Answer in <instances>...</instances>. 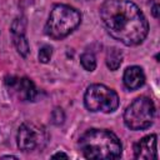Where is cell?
<instances>
[{
    "mask_svg": "<svg viewBox=\"0 0 160 160\" xmlns=\"http://www.w3.org/2000/svg\"><path fill=\"white\" fill-rule=\"evenodd\" d=\"M100 19L108 34L126 46L141 44L149 32L146 18L130 0H105L100 6Z\"/></svg>",
    "mask_w": 160,
    "mask_h": 160,
    "instance_id": "6da1fadb",
    "label": "cell"
},
{
    "mask_svg": "<svg viewBox=\"0 0 160 160\" xmlns=\"http://www.w3.org/2000/svg\"><path fill=\"white\" fill-rule=\"evenodd\" d=\"M79 149L86 159L111 160L121 156L120 139L110 130L90 129L79 139Z\"/></svg>",
    "mask_w": 160,
    "mask_h": 160,
    "instance_id": "7a4b0ae2",
    "label": "cell"
},
{
    "mask_svg": "<svg viewBox=\"0 0 160 160\" xmlns=\"http://www.w3.org/2000/svg\"><path fill=\"white\" fill-rule=\"evenodd\" d=\"M81 22V15L80 12L65 4H58L52 8L49 19L45 25V32L55 39H62L71 34Z\"/></svg>",
    "mask_w": 160,
    "mask_h": 160,
    "instance_id": "3957f363",
    "label": "cell"
},
{
    "mask_svg": "<svg viewBox=\"0 0 160 160\" xmlns=\"http://www.w3.org/2000/svg\"><path fill=\"white\" fill-rule=\"evenodd\" d=\"M155 105L146 96L136 98L124 111V122L130 130H144L154 122Z\"/></svg>",
    "mask_w": 160,
    "mask_h": 160,
    "instance_id": "277c9868",
    "label": "cell"
},
{
    "mask_svg": "<svg viewBox=\"0 0 160 160\" xmlns=\"http://www.w3.org/2000/svg\"><path fill=\"white\" fill-rule=\"evenodd\" d=\"M84 104L92 112L101 111L109 114L119 108V96L112 89L102 84H92L84 94Z\"/></svg>",
    "mask_w": 160,
    "mask_h": 160,
    "instance_id": "5b68a950",
    "label": "cell"
},
{
    "mask_svg": "<svg viewBox=\"0 0 160 160\" xmlns=\"http://www.w3.org/2000/svg\"><path fill=\"white\" fill-rule=\"evenodd\" d=\"M18 148L24 152H31L41 149L48 141V134L44 126L31 121H25L19 126L16 135Z\"/></svg>",
    "mask_w": 160,
    "mask_h": 160,
    "instance_id": "8992f818",
    "label": "cell"
},
{
    "mask_svg": "<svg viewBox=\"0 0 160 160\" xmlns=\"http://www.w3.org/2000/svg\"><path fill=\"white\" fill-rule=\"evenodd\" d=\"M4 82L9 94L19 101H34L38 95L35 84L26 76H6Z\"/></svg>",
    "mask_w": 160,
    "mask_h": 160,
    "instance_id": "52a82bcc",
    "label": "cell"
},
{
    "mask_svg": "<svg viewBox=\"0 0 160 160\" xmlns=\"http://www.w3.org/2000/svg\"><path fill=\"white\" fill-rule=\"evenodd\" d=\"M25 30H26L25 18L19 16V18L14 19V21L11 22V26H10L11 39H12V44H14L15 49L22 58H26L30 51V46H29V41L25 35Z\"/></svg>",
    "mask_w": 160,
    "mask_h": 160,
    "instance_id": "ba28073f",
    "label": "cell"
},
{
    "mask_svg": "<svg viewBox=\"0 0 160 160\" xmlns=\"http://www.w3.org/2000/svg\"><path fill=\"white\" fill-rule=\"evenodd\" d=\"M158 136L155 134L144 136L134 145V158L139 160H155L158 158Z\"/></svg>",
    "mask_w": 160,
    "mask_h": 160,
    "instance_id": "9c48e42d",
    "label": "cell"
},
{
    "mask_svg": "<svg viewBox=\"0 0 160 160\" xmlns=\"http://www.w3.org/2000/svg\"><path fill=\"white\" fill-rule=\"evenodd\" d=\"M122 81L128 90H138L145 82V74L140 66H129L124 71Z\"/></svg>",
    "mask_w": 160,
    "mask_h": 160,
    "instance_id": "30bf717a",
    "label": "cell"
},
{
    "mask_svg": "<svg viewBox=\"0 0 160 160\" xmlns=\"http://www.w3.org/2000/svg\"><path fill=\"white\" fill-rule=\"evenodd\" d=\"M122 62V52L116 48H110L106 52V66L115 71L120 68Z\"/></svg>",
    "mask_w": 160,
    "mask_h": 160,
    "instance_id": "8fae6325",
    "label": "cell"
},
{
    "mask_svg": "<svg viewBox=\"0 0 160 160\" xmlns=\"http://www.w3.org/2000/svg\"><path fill=\"white\" fill-rule=\"evenodd\" d=\"M80 62L82 65V68L86 70V71H94L95 68H96V59H95V55L92 52H84L81 54L80 56Z\"/></svg>",
    "mask_w": 160,
    "mask_h": 160,
    "instance_id": "7c38bea8",
    "label": "cell"
},
{
    "mask_svg": "<svg viewBox=\"0 0 160 160\" xmlns=\"http://www.w3.org/2000/svg\"><path fill=\"white\" fill-rule=\"evenodd\" d=\"M52 55V48L50 45H44L39 50V60L42 64H48Z\"/></svg>",
    "mask_w": 160,
    "mask_h": 160,
    "instance_id": "4fadbf2b",
    "label": "cell"
},
{
    "mask_svg": "<svg viewBox=\"0 0 160 160\" xmlns=\"http://www.w3.org/2000/svg\"><path fill=\"white\" fill-rule=\"evenodd\" d=\"M64 120H65V114H64L62 109L55 108V109L52 110V112H51V121H52V124L60 125V124L64 122Z\"/></svg>",
    "mask_w": 160,
    "mask_h": 160,
    "instance_id": "5bb4252c",
    "label": "cell"
},
{
    "mask_svg": "<svg viewBox=\"0 0 160 160\" xmlns=\"http://www.w3.org/2000/svg\"><path fill=\"white\" fill-rule=\"evenodd\" d=\"M151 12H152V15H154L155 18H159V5H158V4H155V5L152 6Z\"/></svg>",
    "mask_w": 160,
    "mask_h": 160,
    "instance_id": "9a60e30c",
    "label": "cell"
},
{
    "mask_svg": "<svg viewBox=\"0 0 160 160\" xmlns=\"http://www.w3.org/2000/svg\"><path fill=\"white\" fill-rule=\"evenodd\" d=\"M51 158H52V159H55V158H65V159H68L69 156H68L65 152H56V154H54Z\"/></svg>",
    "mask_w": 160,
    "mask_h": 160,
    "instance_id": "2e32d148",
    "label": "cell"
},
{
    "mask_svg": "<svg viewBox=\"0 0 160 160\" xmlns=\"http://www.w3.org/2000/svg\"><path fill=\"white\" fill-rule=\"evenodd\" d=\"M1 159H16V156H14V155H4V156H1Z\"/></svg>",
    "mask_w": 160,
    "mask_h": 160,
    "instance_id": "e0dca14e",
    "label": "cell"
},
{
    "mask_svg": "<svg viewBox=\"0 0 160 160\" xmlns=\"http://www.w3.org/2000/svg\"><path fill=\"white\" fill-rule=\"evenodd\" d=\"M81 1H90V0H81Z\"/></svg>",
    "mask_w": 160,
    "mask_h": 160,
    "instance_id": "ac0fdd59",
    "label": "cell"
}]
</instances>
